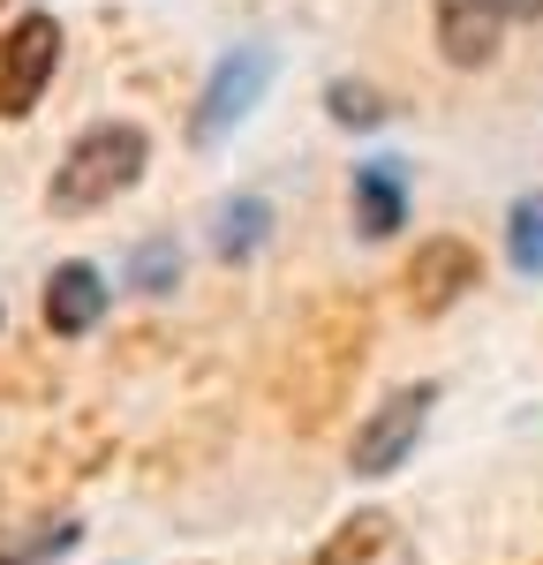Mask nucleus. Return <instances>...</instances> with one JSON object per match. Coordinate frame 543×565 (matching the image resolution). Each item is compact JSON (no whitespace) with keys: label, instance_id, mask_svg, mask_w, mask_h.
I'll list each match as a JSON object with an SVG mask.
<instances>
[{"label":"nucleus","instance_id":"obj_12","mask_svg":"<svg viewBox=\"0 0 543 565\" xmlns=\"http://www.w3.org/2000/svg\"><path fill=\"white\" fill-rule=\"evenodd\" d=\"M121 279H129L143 302L174 295V287H181V242H174V234H143V242L129 249V271H121Z\"/></svg>","mask_w":543,"mask_h":565},{"label":"nucleus","instance_id":"obj_13","mask_svg":"<svg viewBox=\"0 0 543 565\" xmlns=\"http://www.w3.org/2000/svg\"><path fill=\"white\" fill-rule=\"evenodd\" d=\"M324 114H332L340 129H377L393 106H385L370 84H355V76H332V84H324Z\"/></svg>","mask_w":543,"mask_h":565},{"label":"nucleus","instance_id":"obj_14","mask_svg":"<svg viewBox=\"0 0 543 565\" xmlns=\"http://www.w3.org/2000/svg\"><path fill=\"white\" fill-rule=\"evenodd\" d=\"M498 15H505V23H536L543 15V0H491Z\"/></svg>","mask_w":543,"mask_h":565},{"label":"nucleus","instance_id":"obj_10","mask_svg":"<svg viewBox=\"0 0 543 565\" xmlns=\"http://www.w3.org/2000/svg\"><path fill=\"white\" fill-rule=\"evenodd\" d=\"M393 543H401L393 513H348V521L317 543L310 565H385V558H393Z\"/></svg>","mask_w":543,"mask_h":565},{"label":"nucleus","instance_id":"obj_8","mask_svg":"<svg viewBox=\"0 0 543 565\" xmlns=\"http://www.w3.org/2000/svg\"><path fill=\"white\" fill-rule=\"evenodd\" d=\"M272 226H279L272 196H257V189H234V196H220V204H212V257H220V264L265 257Z\"/></svg>","mask_w":543,"mask_h":565},{"label":"nucleus","instance_id":"obj_4","mask_svg":"<svg viewBox=\"0 0 543 565\" xmlns=\"http://www.w3.org/2000/svg\"><path fill=\"white\" fill-rule=\"evenodd\" d=\"M401 287H407V309H415V317H446V309H460L483 287V257H476V242H460V234H430V242H415Z\"/></svg>","mask_w":543,"mask_h":565},{"label":"nucleus","instance_id":"obj_3","mask_svg":"<svg viewBox=\"0 0 543 565\" xmlns=\"http://www.w3.org/2000/svg\"><path fill=\"white\" fill-rule=\"evenodd\" d=\"M272 68H279V53H272L265 39L234 45V53H220L212 61V76H204V90H196V106H189V143H226V136L242 129L257 106H265L272 90Z\"/></svg>","mask_w":543,"mask_h":565},{"label":"nucleus","instance_id":"obj_1","mask_svg":"<svg viewBox=\"0 0 543 565\" xmlns=\"http://www.w3.org/2000/svg\"><path fill=\"white\" fill-rule=\"evenodd\" d=\"M151 167V136L136 129V121H91L68 151H61V167L45 181V212L53 218H91L106 212L114 196H129L136 181Z\"/></svg>","mask_w":543,"mask_h":565},{"label":"nucleus","instance_id":"obj_11","mask_svg":"<svg viewBox=\"0 0 543 565\" xmlns=\"http://www.w3.org/2000/svg\"><path fill=\"white\" fill-rule=\"evenodd\" d=\"M505 264L521 279H543V189H521L505 204Z\"/></svg>","mask_w":543,"mask_h":565},{"label":"nucleus","instance_id":"obj_7","mask_svg":"<svg viewBox=\"0 0 543 565\" xmlns=\"http://www.w3.org/2000/svg\"><path fill=\"white\" fill-rule=\"evenodd\" d=\"M348 204H355L362 242H393L407 226V167L401 159H362L355 181H348Z\"/></svg>","mask_w":543,"mask_h":565},{"label":"nucleus","instance_id":"obj_5","mask_svg":"<svg viewBox=\"0 0 543 565\" xmlns=\"http://www.w3.org/2000/svg\"><path fill=\"white\" fill-rule=\"evenodd\" d=\"M53 68H61V23H53V15H15V23L0 31V114L23 121L45 98Z\"/></svg>","mask_w":543,"mask_h":565},{"label":"nucleus","instance_id":"obj_6","mask_svg":"<svg viewBox=\"0 0 543 565\" xmlns=\"http://www.w3.org/2000/svg\"><path fill=\"white\" fill-rule=\"evenodd\" d=\"M106 302H114V287H106V271L84 257L53 264L45 271V332L53 340H84V332H98V317H106Z\"/></svg>","mask_w":543,"mask_h":565},{"label":"nucleus","instance_id":"obj_9","mask_svg":"<svg viewBox=\"0 0 543 565\" xmlns=\"http://www.w3.org/2000/svg\"><path fill=\"white\" fill-rule=\"evenodd\" d=\"M498 31H505V15L491 0H438V53L453 68H483L498 53Z\"/></svg>","mask_w":543,"mask_h":565},{"label":"nucleus","instance_id":"obj_2","mask_svg":"<svg viewBox=\"0 0 543 565\" xmlns=\"http://www.w3.org/2000/svg\"><path fill=\"white\" fill-rule=\"evenodd\" d=\"M438 377H415V385L385 392L370 415L355 423V437H348V468H355L362 482H385L401 476L407 460H415V445H423V430H430V415H438Z\"/></svg>","mask_w":543,"mask_h":565}]
</instances>
